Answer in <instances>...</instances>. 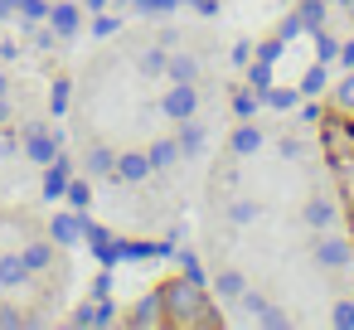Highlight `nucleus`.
I'll use <instances>...</instances> for the list:
<instances>
[{
  "label": "nucleus",
  "instance_id": "nucleus-26",
  "mask_svg": "<svg viewBox=\"0 0 354 330\" xmlns=\"http://www.w3.org/2000/svg\"><path fill=\"white\" fill-rule=\"evenodd\" d=\"M64 199H68V209H78V214H88V204H93V185H88V180H68V190H64Z\"/></svg>",
  "mask_w": 354,
  "mask_h": 330
},
{
  "label": "nucleus",
  "instance_id": "nucleus-21",
  "mask_svg": "<svg viewBox=\"0 0 354 330\" xmlns=\"http://www.w3.org/2000/svg\"><path fill=\"white\" fill-rule=\"evenodd\" d=\"M325 6H330V0H301V6H296V20H301V30H325Z\"/></svg>",
  "mask_w": 354,
  "mask_h": 330
},
{
  "label": "nucleus",
  "instance_id": "nucleus-20",
  "mask_svg": "<svg viewBox=\"0 0 354 330\" xmlns=\"http://www.w3.org/2000/svg\"><path fill=\"white\" fill-rule=\"evenodd\" d=\"M112 165H117V151L112 146H88V156H83V170L88 175H112Z\"/></svg>",
  "mask_w": 354,
  "mask_h": 330
},
{
  "label": "nucleus",
  "instance_id": "nucleus-34",
  "mask_svg": "<svg viewBox=\"0 0 354 330\" xmlns=\"http://www.w3.org/2000/svg\"><path fill=\"white\" fill-rule=\"evenodd\" d=\"M330 325H339V330H354V301H335V311H330Z\"/></svg>",
  "mask_w": 354,
  "mask_h": 330
},
{
  "label": "nucleus",
  "instance_id": "nucleus-35",
  "mask_svg": "<svg viewBox=\"0 0 354 330\" xmlns=\"http://www.w3.org/2000/svg\"><path fill=\"white\" fill-rule=\"evenodd\" d=\"M30 325V315L25 311H15V306H0V330H25Z\"/></svg>",
  "mask_w": 354,
  "mask_h": 330
},
{
  "label": "nucleus",
  "instance_id": "nucleus-6",
  "mask_svg": "<svg viewBox=\"0 0 354 330\" xmlns=\"http://www.w3.org/2000/svg\"><path fill=\"white\" fill-rule=\"evenodd\" d=\"M112 175H117L122 185H141V180H151L156 170H151V156H146V151H117Z\"/></svg>",
  "mask_w": 354,
  "mask_h": 330
},
{
  "label": "nucleus",
  "instance_id": "nucleus-18",
  "mask_svg": "<svg viewBox=\"0 0 354 330\" xmlns=\"http://www.w3.org/2000/svg\"><path fill=\"white\" fill-rule=\"evenodd\" d=\"M330 112H339V117H354V68H344V73H339L335 93H330Z\"/></svg>",
  "mask_w": 354,
  "mask_h": 330
},
{
  "label": "nucleus",
  "instance_id": "nucleus-1",
  "mask_svg": "<svg viewBox=\"0 0 354 330\" xmlns=\"http://www.w3.org/2000/svg\"><path fill=\"white\" fill-rule=\"evenodd\" d=\"M160 296H165V320L175 330H214V325H223V311H218L209 282H199V277H185V272L170 277V282H160Z\"/></svg>",
  "mask_w": 354,
  "mask_h": 330
},
{
  "label": "nucleus",
  "instance_id": "nucleus-5",
  "mask_svg": "<svg viewBox=\"0 0 354 330\" xmlns=\"http://www.w3.org/2000/svg\"><path fill=\"white\" fill-rule=\"evenodd\" d=\"M160 112H165L170 122H189V117L199 112V88H194V83H170V93L160 98Z\"/></svg>",
  "mask_w": 354,
  "mask_h": 330
},
{
  "label": "nucleus",
  "instance_id": "nucleus-25",
  "mask_svg": "<svg viewBox=\"0 0 354 330\" xmlns=\"http://www.w3.org/2000/svg\"><path fill=\"white\" fill-rule=\"evenodd\" d=\"M325 73H330V64H310L306 68V78H301V98H320V88H325Z\"/></svg>",
  "mask_w": 354,
  "mask_h": 330
},
{
  "label": "nucleus",
  "instance_id": "nucleus-17",
  "mask_svg": "<svg viewBox=\"0 0 354 330\" xmlns=\"http://www.w3.org/2000/svg\"><path fill=\"white\" fill-rule=\"evenodd\" d=\"M25 282H35L25 257L20 253H0V286H25Z\"/></svg>",
  "mask_w": 354,
  "mask_h": 330
},
{
  "label": "nucleus",
  "instance_id": "nucleus-42",
  "mask_svg": "<svg viewBox=\"0 0 354 330\" xmlns=\"http://www.w3.org/2000/svg\"><path fill=\"white\" fill-rule=\"evenodd\" d=\"M83 6H88V10L97 15V10H107V0H83Z\"/></svg>",
  "mask_w": 354,
  "mask_h": 330
},
{
  "label": "nucleus",
  "instance_id": "nucleus-19",
  "mask_svg": "<svg viewBox=\"0 0 354 330\" xmlns=\"http://www.w3.org/2000/svg\"><path fill=\"white\" fill-rule=\"evenodd\" d=\"M146 156H151V170H170V165L180 161V141H175V136H170V141H151Z\"/></svg>",
  "mask_w": 354,
  "mask_h": 330
},
{
  "label": "nucleus",
  "instance_id": "nucleus-4",
  "mask_svg": "<svg viewBox=\"0 0 354 330\" xmlns=\"http://www.w3.org/2000/svg\"><path fill=\"white\" fill-rule=\"evenodd\" d=\"M122 325H131V330H165L170 320H165V296H160V286L146 291V296L136 301V311H131Z\"/></svg>",
  "mask_w": 354,
  "mask_h": 330
},
{
  "label": "nucleus",
  "instance_id": "nucleus-29",
  "mask_svg": "<svg viewBox=\"0 0 354 330\" xmlns=\"http://www.w3.org/2000/svg\"><path fill=\"white\" fill-rule=\"evenodd\" d=\"M252 219H257V204H252V199H233V204H228V223H233V228H243V223H252Z\"/></svg>",
  "mask_w": 354,
  "mask_h": 330
},
{
  "label": "nucleus",
  "instance_id": "nucleus-15",
  "mask_svg": "<svg viewBox=\"0 0 354 330\" xmlns=\"http://www.w3.org/2000/svg\"><path fill=\"white\" fill-rule=\"evenodd\" d=\"M20 257H25L30 277L49 272V267H54V238H44V243H25V248H20Z\"/></svg>",
  "mask_w": 354,
  "mask_h": 330
},
{
  "label": "nucleus",
  "instance_id": "nucleus-39",
  "mask_svg": "<svg viewBox=\"0 0 354 330\" xmlns=\"http://www.w3.org/2000/svg\"><path fill=\"white\" fill-rule=\"evenodd\" d=\"M54 39H59V35H54L49 25H44V30H30V44H35V49H54Z\"/></svg>",
  "mask_w": 354,
  "mask_h": 330
},
{
  "label": "nucleus",
  "instance_id": "nucleus-40",
  "mask_svg": "<svg viewBox=\"0 0 354 330\" xmlns=\"http://www.w3.org/2000/svg\"><path fill=\"white\" fill-rule=\"evenodd\" d=\"M339 64H344V68H354V44H344V49H339Z\"/></svg>",
  "mask_w": 354,
  "mask_h": 330
},
{
  "label": "nucleus",
  "instance_id": "nucleus-45",
  "mask_svg": "<svg viewBox=\"0 0 354 330\" xmlns=\"http://www.w3.org/2000/svg\"><path fill=\"white\" fill-rule=\"evenodd\" d=\"M49 6H54V0H49Z\"/></svg>",
  "mask_w": 354,
  "mask_h": 330
},
{
  "label": "nucleus",
  "instance_id": "nucleus-3",
  "mask_svg": "<svg viewBox=\"0 0 354 330\" xmlns=\"http://www.w3.org/2000/svg\"><path fill=\"white\" fill-rule=\"evenodd\" d=\"M315 127H320V151H325V165H330V161L354 156V117L330 112V117H320Z\"/></svg>",
  "mask_w": 354,
  "mask_h": 330
},
{
  "label": "nucleus",
  "instance_id": "nucleus-8",
  "mask_svg": "<svg viewBox=\"0 0 354 330\" xmlns=\"http://www.w3.org/2000/svg\"><path fill=\"white\" fill-rule=\"evenodd\" d=\"M59 39H73L78 30H83V10L73 6V0H54V6H49V20H44Z\"/></svg>",
  "mask_w": 354,
  "mask_h": 330
},
{
  "label": "nucleus",
  "instance_id": "nucleus-23",
  "mask_svg": "<svg viewBox=\"0 0 354 330\" xmlns=\"http://www.w3.org/2000/svg\"><path fill=\"white\" fill-rule=\"evenodd\" d=\"M175 141H180V156H199L204 151V127L189 117V122H180V136Z\"/></svg>",
  "mask_w": 354,
  "mask_h": 330
},
{
  "label": "nucleus",
  "instance_id": "nucleus-41",
  "mask_svg": "<svg viewBox=\"0 0 354 330\" xmlns=\"http://www.w3.org/2000/svg\"><path fill=\"white\" fill-rule=\"evenodd\" d=\"M10 122V102H6V93H0V127Z\"/></svg>",
  "mask_w": 354,
  "mask_h": 330
},
{
  "label": "nucleus",
  "instance_id": "nucleus-22",
  "mask_svg": "<svg viewBox=\"0 0 354 330\" xmlns=\"http://www.w3.org/2000/svg\"><path fill=\"white\" fill-rule=\"evenodd\" d=\"M165 59H170V49H146V54H136V73L141 78H165Z\"/></svg>",
  "mask_w": 354,
  "mask_h": 330
},
{
  "label": "nucleus",
  "instance_id": "nucleus-43",
  "mask_svg": "<svg viewBox=\"0 0 354 330\" xmlns=\"http://www.w3.org/2000/svg\"><path fill=\"white\" fill-rule=\"evenodd\" d=\"M349 248H354V214H349Z\"/></svg>",
  "mask_w": 354,
  "mask_h": 330
},
{
  "label": "nucleus",
  "instance_id": "nucleus-38",
  "mask_svg": "<svg viewBox=\"0 0 354 330\" xmlns=\"http://www.w3.org/2000/svg\"><path fill=\"white\" fill-rule=\"evenodd\" d=\"M277 151H281V161H301V156H306V146H301L296 136H281V146H277Z\"/></svg>",
  "mask_w": 354,
  "mask_h": 330
},
{
  "label": "nucleus",
  "instance_id": "nucleus-44",
  "mask_svg": "<svg viewBox=\"0 0 354 330\" xmlns=\"http://www.w3.org/2000/svg\"><path fill=\"white\" fill-rule=\"evenodd\" d=\"M335 6H354V0H335Z\"/></svg>",
  "mask_w": 354,
  "mask_h": 330
},
{
  "label": "nucleus",
  "instance_id": "nucleus-7",
  "mask_svg": "<svg viewBox=\"0 0 354 330\" xmlns=\"http://www.w3.org/2000/svg\"><path fill=\"white\" fill-rule=\"evenodd\" d=\"M83 223H88V214H78V209L54 214V219H49V238H54V248H73V243H83Z\"/></svg>",
  "mask_w": 354,
  "mask_h": 330
},
{
  "label": "nucleus",
  "instance_id": "nucleus-13",
  "mask_svg": "<svg viewBox=\"0 0 354 330\" xmlns=\"http://www.w3.org/2000/svg\"><path fill=\"white\" fill-rule=\"evenodd\" d=\"M335 214H339V209H335V199H330V194H310V199H306V228L325 233V228L335 223Z\"/></svg>",
  "mask_w": 354,
  "mask_h": 330
},
{
  "label": "nucleus",
  "instance_id": "nucleus-12",
  "mask_svg": "<svg viewBox=\"0 0 354 330\" xmlns=\"http://www.w3.org/2000/svg\"><path fill=\"white\" fill-rule=\"evenodd\" d=\"M228 151H233L238 161H252V156L262 151V131H257L252 122H238V131L228 136Z\"/></svg>",
  "mask_w": 354,
  "mask_h": 330
},
{
  "label": "nucleus",
  "instance_id": "nucleus-32",
  "mask_svg": "<svg viewBox=\"0 0 354 330\" xmlns=\"http://www.w3.org/2000/svg\"><path fill=\"white\" fill-rule=\"evenodd\" d=\"M117 30H122V20H117V15H102V10H97V20H93V39H112Z\"/></svg>",
  "mask_w": 354,
  "mask_h": 330
},
{
  "label": "nucleus",
  "instance_id": "nucleus-10",
  "mask_svg": "<svg viewBox=\"0 0 354 330\" xmlns=\"http://www.w3.org/2000/svg\"><path fill=\"white\" fill-rule=\"evenodd\" d=\"M248 291V277L238 272V267H218L214 272V301H223V306H238V296Z\"/></svg>",
  "mask_w": 354,
  "mask_h": 330
},
{
  "label": "nucleus",
  "instance_id": "nucleus-14",
  "mask_svg": "<svg viewBox=\"0 0 354 330\" xmlns=\"http://www.w3.org/2000/svg\"><path fill=\"white\" fill-rule=\"evenodd\" d=\"M330 180H335V190H339V204L354 214V156L330 161Z\"/></svg>",
  "mask_w": 354,
  "mask_h": 330
},
{
  "label": "nucleus",
  "instance_id": "nucleus-33",
  "mask_svg": "<svg viewBox=\"0 0 354 330\" xmlns=\"http://www.w3.org/2000/svg\"><path fill=\"white\" fill-rule=\"evenodd\" d=\"M248 78H252V88H257V93H267V88H272V64H267V59H257V64L248 68Z\"/></svg>",
  "mask_w": 354,
  "mask_h": 330
},
{
  "label": "nucleus",
  "instance_id": "nucleus-27",
  "mask_svg": "<svg viewBox=\"0 0 354 330\" xmlns=\"http://www.w3.org/2000/svg\"><path fill=\"white\" fill-rule=\"evenodd\" d=\"M68 93H73V83H68V78H54V88H49V112H54V117L68 112Z\"/></svg>",
  "mask_w": 354,
  "mask_h": 330
},
{
  "label": "nucleus",
  "instance_id": "nucleus-24",
  "mask_svg": "<svg viewBox=\"0 0 354 330\" xmlns=\"http://www.w3.org/2000/svg\"><path fill=\"white\" fill-rule=\"evenodd\" d=\"M257 107H262V93H257V88H252V93H248V88H243V93H233V117H238V122H252V117H257Z\"/></svg>",
  "mask_w": 354,
  "mask_h": 330
},
{
  "label": "nucleus",
  "instance_id": "nucleus-9",
  "mask_svg": "<svg viewBox=\"0 0 354 330\" xmlns=\"http://www.w3.org/2000/svg\"><path fill=\"white\" fill-rule=\"evenodd\" d=\"M25 156H30L35 165H49V161L59 156V136H54L49 127H25Z\"/></svg>",
  "mask_w": 354,
  "mask_h": 330
},
{
  "label": "nucleus",
  "instance_id": "nucleus-28",
  "mask_svg": "<svg viewBox=\"0 0 354 330\" xmlns=\"http://www.w3.org/2000/svg\"><path fill=\"white\" fill-rule=\"evenodd\" d=\"M15 15L39 25V20H49V0H15Z\"/></svg>",
  "mask_w": 354,
  "mask_h": 330
},
{
  "label": "nucleus",
  "instance_id": "nucleus-37",
  "mask_svg": "<svg viewBox=\"0 0 354 330\" xmlns=\"http://www.w3.org/2000/svg\"><path fill=\"white\" fill-rule=\"evenodd\" d=\"M175 6H180V0H136V10H141V15H170Z\"/></svg>",
  "mask_w": 354,
  "mask_h": 330
},
{
  "label": "nucleus",
  "instance_id": "nucleus-2",
  "mask_svg": "<svg viewBox=\"0 0 354 330\" xmlns=\"http://www.w3.org/2000/svg\"><path fill=\"white\" fill-rule=\"evenodd\" d=\"M310 257H315V267L320 272H349L354 267V248H349V233H315V248H310Z\"/></svg>",
  "mask_w": 354,
  "mask_h": 330
},
{
  "label": "nucleus",
  "instance_id": "nucleus-36",
  "mask_svg": "<svg viewBox=\"0 0 354 330\" xmlns=\"http://www.w3.org/2000/svg\"><path fill=\"white\" fill-rule=\"evenodd\" d=\"M180 272H185V277H199V282H204V262H199V253H194V248H185V253H180Z\"/></svg>",
  "mask_w": 354,
  "mask_h": 330
},
{
  "label": "nucleus",
  "instance_id": "nucleus-30",
  "mask_svg": "<svg viewBox=\"0 0 354 330\" xmlns=\"http://www.w3.org/2000/svg\"><path fill=\"white\" fill-rule=\"evenodd\" d=\"M315 59H320V64H335V59H339V44H335V35L315 30Z\"/></svg>",
  "mask_w": 354,
  "mask_h": 330
},
{
  "label": "nucleus",
  "instance_id": "nucleus-11",
  "mask_svg": "<svg viewBox=\"0 0 354 330\" xmlns=\"http://www.w3.org/2000/svg\"><path fill=\"white\" fill-rule=\"evenodd\" d=\"M68 180H73V165L64 161V156H54L49 165H44V199H64V190H68Z\"/></svg>",
  "mask_w": 354,
  "mask_h": 330
},
{
  "label": "nucleus",
  "instance_id": "nucleus-16",
  "mask_svg": "<svg viewBox=\"0 0 354 330\" xmlns=\"http://www.w3.org/2000/svg\"><path fill=\"white\" fill-rule=\"evenodd\" d=\"M165 78L170 83H199V59L194 54H170L165 59Z\"/></svg>",
  "mask_w": 354,
  "mask_h": 330
},
{
  "label": "nucleus",
  "instance_id": "nucleus-31",
  "mask_svg": "<svg viewBox=\"0 0 354 330\" xmlns=\"http://www.w3.org/2000/svg\"><path fill=\"white\" fill-rule=\"evenodd\" d=\"M296 98H301L296 88H267V93H262V102H267V107H286V112L296 107Z\"/></svg>",
  "mask_w": 354,
  "mask_h": 330
}]
</instances>
